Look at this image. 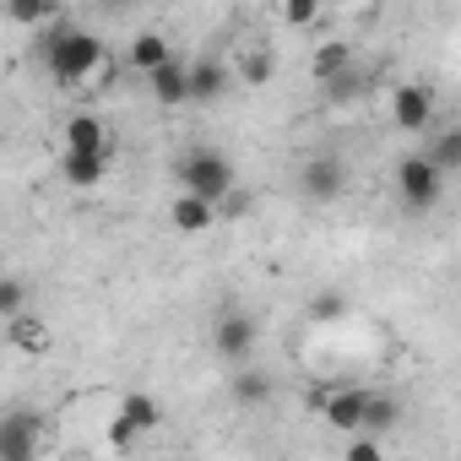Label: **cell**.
<instances>
[{
	"label": "cell",
	"mask_w": 461,
	"mask_h": 461,
	"mask_svg": "<svg viewBox=\"0 0 461 461\" xmlns=\"http://www.w3.org/2000/svg\"><path fill=\"white\" fill-rule=\"evenodd\" d=\"M0 461H39V418L33 412L0 418Z\"/></svg>",
	"instance_id": "cell-7"
},
{
	"label": "cell",
	"mask_w": 461,
	"mask_h": 461,
	"mask_svg": "<svg viewBox=\"0 0 461 461\" xmlns=\"http://www.w3.org/2000/svg\"><path fill=\"white\" fill-rule=\"evenodd\" d=\"M245 206H250V195H245V190H234V195H228V201H222V212H234V217H240Z\"/></svg>",
	"instance_id": "cell-28"
},
{
	"label": "cell",
	"mask_w": 461,
	"mask_h": 461,
	"mask_svg": "<svg viewBox=\"0 0 461 461\" xmlns=\"http://www.w3.org/2000/svg\"><path fill=\"white\" fill-rule=\"evenodd\" d=\"M179 185L195 190V195H206V201H217V206L240 190L234 185V163H228L222 152H212V147H190L179 158Z\"/></svg>",
	"instance_id": "cell-2"
},
{
	"label": "cell",
	"mask_w": 461,
	"mask_h": 461,
	"mask_svg": "<svg viewBox=\"0 0 461 461\" xmlns=\"http://www.w3.org/2000/svg\"><path fill=\"white\" fill-rule=\"evenodd\" d=\"M6 17L17 28H50L60 17V0H6Z\"/></svg>",
	"instance_id": "cell-15"
},
{
	"label": "cell",
	"mask_w": 461,
	"mask_h": 461,
	"mask_svg": "<svg viewBox=\"0 0 461 461\" xmlns=\"http://www.w3.org/2000/svg\"><path fill=\"white\" fill-rule=\"evenodd\" d=\"M348 456H353V461H375V456H380V439H375V434H358V439H348Z\"/></svg>",
	"instance_id": "cell-27"
},
{
	"label": "cell",
	"mask_w": 461,
	"mask_h": 461,
	"mask_svg": "<svg viewBox=\"0 0 461 461\" xmlns=\"http://www.w3.org/2000/svg\"><path fill=\"white\" fill-rule=\"evenodd\" d=\"M283 17H288V28H315L321 23V0H283Z\"/></svg>",
	"instance_id": "cell-22"
},
{
	"label": "cell",
	"mask_w": 461,
	"mask_h": 461,
	"mask_svg": "<svg viewBox=\"0 0 461 461\" xmlns=\"http://www.w3.org/2000/svg\"><path fill=\"white\" fill-rule=\"evenodd\" d=\"M299 190H304V201H315V206L337 201V195L348 190V168H342V158H331V152L304 158V168H299Z\"/></svg>",
	"instance_id": "cell-5"
},
{
	"label": "cell",
	"mask_w": 461,
	"mask_h": 461,
	"mask_svg": "<svg viewBox=\"0 0 461 461\" xmlns=\"http://www.w3.org/2000/svg\"><path fill=\"white\" fill-rule=\"evenodd\" d=\"M23 294H28V288H23L17 277L0 283V315H6V321H12V315H23Z\"/></svg>",
	"instance_id": "cell-25"
},
{
	"label": "cell",
	"mask_w": 461,
	"mask_h": 461,
	"mask_svg": "<svg viewBox=\"0 0 461 461\" xmlns=\"http://www.w3.org/2000/svg\"><path fill=\"white\" fill-rule=\"evenodd\" d=\"M163 60H174V50H168V39H163V33H141V39L131 44V71H141V77H147V71H158Z\"/></svg>",
	"instance_id": "cell-16"
},
{
	"label": "cell",
	"mask_w": 461,
	"mask_h": 461,
	"mask_svg": "<svg viewBox=\"0 0 461 461\" xmlns=\"http://www.w3.org/2000/svg\"><path fill=\"white\" fill-rule=\"evenodd\" d=\"M402 418V407L391 402V396H369V412H364V429H375V434H385L391 423Z\"/></svg>",
	"instance_id": "cell-21"
},
{
	"label": "cell",
	"mask_w": 461,
	"mask_h": 461,
	"mask_svg": "<svg viewBox=\"0 0 461 461\" xmlns=\"http://www.w3.org/2000/svg\"><path fill=\"white\" fill-rule=\"evenodd\" d=\"M396 190H402V201H407L412 212H429V206H439V195H445V168H439L429 152H407V158L396 163Z\"/></svg>",
	"instance_id": "cell-3"
},
{
	"label": "cell",
	"mask_w": 461,
	"mask_h": 461,
	"mask_svg": "<svg viewBox=\"0 0 461 461\" xmlns=\"http://www.w3.org/2000/svg\"><path fill=\"white\" fill-rule=\"evenodd\" d=\"M364 412H369V391H353V385H337L321 418H326L331 429H342V434H358V429H364Z\"/></svg>",
	"instance_id": "cell-10"
},
{
	"label": "cell",
	"mask_w": 461,
	"mask_h": 461,
	"mask_svg": "<svg viewBox=\"0 0 461 461\" xmlns=\"http://www.w3.org/2000/svg\"><path fill=\"white\" fill-rule=\"evenodd\" d=\"M342 71H353V50H348V44H321L310 77H315V82H331V77H342Z\"/></svg>",
	"instance_id": "cell-19"
},
{
	"label": "cell",
	"mask_w": 461,
	"mask_h": 461,
	"mask_svg": "<svg viewBox=\"0 0 461 461\" xmlns=\"http://www.w3.org/2000/svg\"><path fill=\"white\" fill-rule=\"evenodd\" d=\"M158 418H163V412H158V402H152L147 391H131V396L120 402V418H114V434H109V439H114V450H125L136 434L158 429Z\"/></svg>",
	"instance_id": "cell-6"
},
{
	"label": "cell",
	"mask_w": 461,
	"mask_h": 461,
	"mask_svg": "<svg viewBox=\"0 0 461 461\" xmlns=\"http://www.w3.org/2000/svg\"><path fill=\"white\" fill-rule=\"evenodd\" d=\"M6 342L23 348V353H44V348H50V331H44V321H33V315H12V321H6Z\"/></svg>",
	"instance_id": "cell-17"
},
{
	"label": "cell",
	"mask_w": 461,
	"mask_h": 461,
	"mask_svg": "<svg viewBox=\"0 0 461 461\" xmlns=\"http://www.w3.org/2000/svg\"><path fill=\"white\" fill-rule=\"evenodd\" d=\"M222 87H228V66H217V60L190 66V104H212V98H222Z\"/></svg>",
	"instance_id": "cell-13"
},
{
	"label": "cell",
	"mask_w": 461,
	"mask_h": 461,
	"mask_svg": "<svg viewBox=\"0 0 461 461\" xmlns=\"http://www.w3.org/2000/svg\"><path fill=\"white\" fill-rule=\"evenodd\" d=\"M228 391H234V402H240V407H261V402H272V380H267L261 369H240Z\"/></svg>",
	"instance_id": "cell-18"
},
{
	"label": "cell",
	"mask_w": 461,
	"mask_h": 461,
	"mask_svg": "<svg viewBox=\"0 0 461 461\" xmlns=\"http://www.w3.org/2000/svg\"><path fill=\"white\" fill-rule=\"evenodd\" d=\"M39 55H44V71L60 87H77V82H87L104 66V39L87 33V28H77V23H66V17H55L39 33Z\"/></svg>",
	"instance_id": "cell-1"
},
{
	"label": "cell",
	"mask_w": 461,
	"mask_h": 461,
	"mask_svg": "<svg viewBox=\"0 0 461 461\" xmlns=\"http://www.w3.org/2000/svg\"><path fill=\"white\" fill-rule=\"evenodd\" d=\"M321 87H326L331 104H348V98H358V71H342V77H331V82H321Z\"/></svg>",
	"instance_id": "cell-24"
},
{
	"label": "cell",
	"mask_w": 461,
	"mask_h": 461,
	"mask_svg": "<svg viewBox=\"0 0 461 461\" xmlns=\"http://www.w3.org/2000/svg\"><path fill=\"white\" fill-rule=\"evenodd\" d=\"M429 158H434L445 174H456V168H461V125H445V131L429 141Z\"/></svg>",
	"instance_id": "cell-20"
},
{
	"label": "cell",
	"mask_w": 461,
	"mask_h": 461,
	"mask_svg": "<svg viewBox=\"0 0 461 461\" xmlns=\"http://www.w3.org/2000/svg\"><path fill=\"white\" fill-rule=\"evenodd\" d=\"M310 315H315V321H342V315H348V294H315Z\"/></svg>",
	"instance_id": "cell-23"
},
{
	"label": "cell",
	"mask_w": 461,
	"mask_h": 461,
	"mask_svg": "<svg viewBox=\"0 0 461 461\" xmlns=\"http://www.w3.org/2000/svg\"><path fill=\"white\" fill-rule=\"evenodd\" d=\"M391 120H396L402 131H423V125L434 120V93H429L423 82H402V87L391 93Z\"/></svg>",
	"instance_id": "cell-8"
},
{
	"label": "cell",
	"mask_w": 461,
	"mask_h": 461,
	"mask_svg": "<svg viewBox=\"0 0 461 461\" xmlns=\"http://www.w3.org/2000/svg\"><path fill=\"white\" fill-rule=\"evenodd\" d=\"M256 342H261V326H256L245 310H222V315H217V326H212V348H217V358L245 364V358L256 353Z\"/></svg>",
	"instance_id": "cell-4"
},
{
	"label": "cell",
	"mask_w": 461,
	"mask_h": 461,
	"mask_svg": "<svg viewBox=\"0 0 461 461\" xmlns=\"http://www.w3.org/2000/svg\"><path fill=\"white\" fill-rule=\"evenodd\" d=\"M217 201H206V195H195V190H185L174 206H168V222H174V234H206V228L217 222Z\"/></svg>",
	"instance_id": "cell-9"
},
{
	"label": "cell",
	"mask_w": 461,
	"mask_h": 461,
	"mask_svg": "<svg viewBox=\"0 0 461 461\" xmlns=\"http://www.w3.org/2000/svg\"><path fill=\"white\" fill-rule=\"evenodd\" d=\"M240 77H245V82H250V87H261V82H267V77H272V55H250V60H245V66H240Z\"/></svg>",
	"instance_id": "cell-26"
},
{
	"label": "cell",
	"mask_w": 461,
	"mask_h": 461,
	"mask_svg": "<svg viewBox=\"0 0 461 461\" xmlns=\"http://www.w3.org/2000/svg\"><path fill=\"white\" fill-rule=\"evenodd\" d=\"M66 147H77V152H109V136H104L98 114H71V125H66Z\"/></svg>",
	"instance_id": "cell-14"
},
{
	"label": "cell",
	"mask_w": 461,
	"mask_h": 461,
	"mask_svg": "<svg viewBox=\"0 0 461 461\" xmlns=\"http://www.w3.org/2000/svg\"><path fill=\"white\" fill-rule=\"evenodd\" d=\"M104 163H109V152H77V147H66L60 174H66L71 190H93V185L104 179Z\"/></svg>",
	"instance_id": "cell-12"
},
{
	"label": "cell",
	"mask_w": 461,
	"mask_h": 461,
	"mask_svg": "<svg viewBox=\"0 0 461 461\" xmlns=\"http://www.w3.org/2000/svg\"><path fill=\"white\" fill-rule=\"evenodd\" d=\"M147 87H152V98H158L163 109H179V104H190V66L163 60L158 71H147Z\"/></svg>",
	"instance_id": "cell-11"
}]
</instances>
